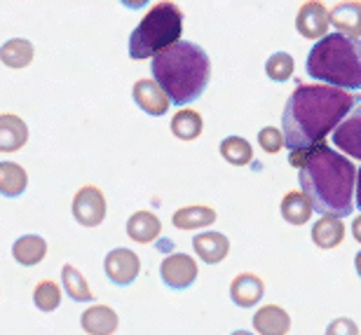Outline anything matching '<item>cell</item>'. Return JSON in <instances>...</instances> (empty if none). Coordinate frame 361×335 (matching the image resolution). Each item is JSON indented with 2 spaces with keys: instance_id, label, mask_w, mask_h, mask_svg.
<instances>
[{
  "instance_id": "d6986e66",
  "label": "cell",
  "mask_w": 361,
  "mask_h": 335,
  "mask_svg": "<svg viewBox=\"0 0 361 335\" xmlns=\"http://www.w3.org/2000/svg\"><path fill=\"white\" fill-rule=\"evenodd\" d=\"M12 256L19 265L33 267L47 256V242L38 235H24L12 244Z\"/></svg>"
},
{
  "instance_id": "e0dca14e",
  "label": "cell",
  "mask_w": 361,
  "mask_h": 335,
  "mask_svg": "<svg viewBox=\"0 0 361 335\" xmlns=\"http://www.w3.org/2000/svg\"><path fill=\"white\" fill-rule=\"evenodd\" d=\"M162 223L153 211H136L127 221V235L134 239L136 244H150L160 237Z\"/></svg>"
},
{
  "instance_id": "d590c367",
  "label": "cell",
  "mask_w": 361,
  "mask_h": 335,
  "mask_svg": "<svg viewBox=\"0 0 361 335\" xmlns=\"http://www.w3.org/2000/svg\"><path fill=\"white\" fill-rule=\"evenodd\" d=\"M230 335H254V333H251V331H233Z\"/></svg>"
},
{
  "instance_id": "f546056e",
  "label": "cell",
  "mask_w": 361,
  "mask_h": 335,
  "mask_svg": "<svg viewBox=\"0 0 361 335\" xmlns=\"http://www.w3.org/2000/svg\"><path fill=\"white\" fill-rule=\"evenodd\" d=\"M258 143H261V148L265 152L274 155V152H279L281 145H284V134L274 127H263L261 132H258Z\"/></svg>"
},
{
  "instance_id": "1f68e13d",
  "label": "cell",
  "mask_w": 361,
  "mask_h": 335,
  "mask_svg": "<svg viewBox=\"0 0 361 335\" xmlns=\"http://www.w3.org/2000/svg\"><path fill=\"white\" fill-rule=\"evenodd\" d=\"M120 3L129 7V10H141V7H146L150 0H120Z\"/></svg>"
},
{
  "instance_id": "5b68a950",
  "label": "cell",
  "mask_w": 361,
  "mask_h": 335,
  "mask_svg": "<svg viewBox=\"0 0 361 335\" xmlns=\"http://www.w3.org/2000/svg\"><path fill=\"white\" fill-rule=\"evenodd\" d=\"M183 33V12L180 7L164 0L150 7V12L139 21L129 35V56L134 61L150 59L178 42Z\"/></svg>"
},
{
  "instance_id": "52a82bcc",
  "label": "cell",
  "mask_w": 361,
  "mask_h": 335,
  "mask_svg": "<svg viewBox=\"0 0 361 335\" xmlns=\"http://www.w3.org/2000/svg\"><path fill=\"white\" fill-rule=\"evenodd\" d=\"M160 276L169 288L183 291L190 288L195 279H197V263L188 256V253H171L162 260Z\"/></svg>"
},
{
  "instance_id": "8fae6325",
  "label": "cell",
  "mask_w": 361,
  "mask_h": 335,
  "mask_svg": "<svg viewBox=\"0 0 361 335\" xmlns=\"http://www.w3.org/2000/svg\"><path fill=\"white\" fill-rule=\"evenodd\" d=\"M334 143L341 152L361 162V104L338 125L334 132Z\"/></svg>"
},
{
  "instance_id": "cb8c5ba5",
  "label": "cell",
  "mask_w": 361,
  "mask_h": 335,
  "mask_svg": "<svg viewBox=\"0 0 361 335\" xmlns=\"http://www.w3.org/2000/svg\"><path fill=\"white\" fill-rule=\"evenodd\" d=\"M61 284H63V291L68 293L71 300H75V303H92L94 300V293H92L90 284H87V279H85L82 272L78 267L63 265Z\"/></svg>"
},
{
  "instance_id": "30bf717a",
  "label": "cell",
  "mask_w": 361,
  "mask_h": 335,
  "mask_svg": "<svg viewBox=\"0 0 361 335\" xmlns=\"http://www.w3.org/2000/svg\"><path fill=\"white\" fill-rule=\"evenodd\" d=\"M132 97L136 101V106H139L143 113L153 115V118H162V115H167L169 104H171L167 92H164L155 80H139L132 90Z\"/></svg>"
},
{
  "instance_id": "7a4b0ae2",
  "label": "cell",
  "mask_w": 361,
  "mask_h": 335,
  "mask_svg": "<svg viewBox=\"0 0 361 335\" xmlns=\"http://www.w3.org/2000/svg\"><path fill=\"white\" fill-rule=\"evenodd\" d=\"M359 171L343 152L319 145L307 155L298 169L300 190L305 193L314 211L324 216H352L357 202Z\"/></svg>"
},
{
  "instance_id": "ba28073f",
  "label": "cell",
  "mask_w": 361,
  "mask_h": 335,
  "mask_svg": "<svg viewBox=\"0 0 361 335\" xmlns=\"http://www.w3.org/2000/svg\"><path fill=\"white\" fill-rule=\"evenodd\" d=\"M104 269L115 286H129L141 272V260L129 249H113L104 260Z\"/></svg>"
},
{
  "instance_id": "ffe728a7",
  "label": "cell",
  "mask_w": 361,
  "mask_h": 335,
  "mask_svg": "<svg viewBox=\"0 0 361 335\" xmlns=\"http://www.w3.org/2000/svg\"><path fill=\"white\" fill-rule=\"evenodd\" d=\"M345 239V225L341 223V218L336 216H324L312 225V242L319 249H336L341 246Z\"/></svg>"
},
{
  "instance_id": "e575fe53",
  "label": "cell",
  "mask_w": 361,
  "mask_h": 335,
  "mask_svg": "<svg viewBox=\"0 0 361 335\" xmlns=\"http://www.w3.org/2000/svg\"><path fill=\"white\" fill-rule=\"evenodd\" d=\"M355 267H357V274L361 276V251L357 253V258H355Z\"/></svg>"
},
{
  "instance_id": "5bb4252c",
  "label": "cell",
  "mask_w": 361,
  "mask_h": 335,
  "mask_svg": "<svg viewBox=\"0 0 361 335\" xmlns=\"http://www.w3.org/2000/svg\"><path fill=\"white\" fill-rule=\"evenodd\" d=\"M251 322L258 335H286L291 331V317L279 305H263Z\"/></svg>"
},
{
  "instance_id": "4fadbf2b",
  "label": "cell",
  "mask_w": 361,
  "mask_h": 335,
  "mask_svg": "<svg viewBox=\"0 0 361 335\" xmlns=\"http://www.w3.org/2000/svg\"><path fill=\"white\" fill-rule=\"evenodd\" d=\"M331 26L336 33L350 35V38H361V3L359 0H345L338 3L334 10L329 12Z\"/></svg>"
},
{
  "instance_id": "7c38bea8",
  "label": "cell",
  "mask_w": 361,
  "mask_h": 335,
  "mask_svg": "<svg viewBox=\"0 0 361 335\" xmlns=\"http://www.w3.org/2000/svg\"><path fill=\"white\" fill-rule=\"evenodd\" d=\"M265 293V284L258 274L242 272L237 274L233 284H230V298L237 307H254Z\"/></svg>"
},
{
  "instance_id": "83f0119b",
  "label": "cell",
  "mask_w": 361,
  "mask_h": 335,
  "mask_svg": "<svg viewBox=\"0 0 361 335\" xmlns=\"http://www.w3.org/2000/svg\"><path fill=\"white\" fill-rule=\"evenodd\" d=\"M33 303L40 312H54L61 305V288L59 284L52 279L38 281V286L33 291Z\"/></svg>"
},
{
  "instance_id": "6da1fadb",
  "label": "cell",
  "mask_w": 361,
  "mask_h": 335,
  "mask_svg": "<svg viewBox=\"0 0 361 335\" xmlns=\"http://www.w3.org/2000/svg\"><path fill=\"white\" fill-rule=\"evenodd\" d=\"M359 104V94H348L338 87L298 85L281 113L284 145L291 152H312Z\"/></svg>"
},
{
  "instance_id": "3957f363",
  "label": "cell",
  "mask_w": 361,
  "mask_h": 335,
  "mask_svg": "<svg viewBox=\"0 0 361 335\" xmlns=\"http://www.w3.org/2000/svg\"><path fill=\"white\" fill-rule=\"evenodd\" d=\"M153 80L167 92L174 106H185L204 94L212 80V59L195 42L178 40L150 61Z\"/></svg>"
},
{
  "instance_id": "4316f807",
  "label": "cell",
  "mask_w": 361,
  "mask_h": 335,
  "mask_svg": "<svg viewBox=\"0 0 361 335\" xmlns=\"http://www.w3.org/2000/svg\"><path fill=\"white\" fill-rule=\"evenodd\" d=\"M202 127H204V122H202V115L197 111H190V108H183V111H178L174 118H171V132H174L176 138L180 141H195L200 134H202Z\"/></svg>"
},
{
  "instance_id": "484cf974",
  "label": "cell",
  "mask_w": 361,
  "mask_h": 335,
  "mask_svg": "<svg viewBox=\"0 0 361 335\" xmlns=\"http://www.w3.org/2000/svg\"><path fill=\"white\" fill-rule=\"evenodd\" d=\"M221 157L230 162L233 166H244V164H251V159H254V150H251V143L247 138L242 136H228L223 138L221 145Z\"/></svg>"
},
{
  "instance_id": "2e32d148",
  "label": "cell",
  "mask_w": 361,
  "mask_h": 335,
  "mask_svg": "<svg viewBox=\"0 0 361 335\" xmlns=\"http://www.w3.org/2000/svg\"><path fill=\"white\" fill-rule=\"evenodd\" d=\"M192 249L197 253L200 260H204L207 265H216L221 260H226L230 253V239L221 232H200L192 239Z\"/></svg>"
},
{
  "instance_id": "9a60e30c",
  "label": "cell",
  "mask_w": 361,
  "mask_h": 335,
  "mask_svg": "<svg viewBox=\"0 0 361 335\" xmlns=\"http://www.w3.org/2000/svg\"><path fill=\"white\" fill-rule=\"evenodd\" d=\"M118 315L108 305H92L80 317V326L87 335H113L118 331Z\"/></svg>"
},
{
  "instance_id": "f1b7e54d",
  "label": "cell",
  "mask_w": 361,
  "mask_h": 335,
  "mask_svg": "<svg viewBox=\"0 0 361 335\" xmlns=\"http://www.w3.org/2000/svg\"><path fill=\"white\" fill-rule=\"evenodd\" d=\"M265 73L274 83H286L293 75V59L286 52H274L268 61H265Z\"/></svg>"
},
{
  "instance_id": "4dcf8cb0",
  "label": "cell",
  "mask_w": 361,
  "mask_h": 335,
  "mask_svg": "<svg viewBox=\"0 0 361 335\" xmlns=\"http://www.w3.org/2000/svg\"><path fill=\"white\" fill-rule=\"evenodd\" d=\"M326 335H359V326L350 317H341L326 326Z\"/></svg>"
},
{
  "instance_id": "d4e9b609",
  "label": "cell",
  "mask_w": 361,
  "mask_h": 335,
  "mask_svg": "<svg viewBox=\"0 0 361 335\" xmlns=\"http://www.w3.org/2000/svg\"><path fill=\"white\" fill-rule=\"evenodd\" d=\"M26 185H28V176L24 166L14 162H0V193L5 197H19L26 190Z\"/></svg>"
},
{
  "instance_id": "603a6c76",
  "label": "cell",
  "mask_w": 361,
  "mask_h": 335,
  "mask_svg": "<svg viewBox=\"0 0 361 335\" xmlns=\"http://www.w3.org/2000/svg\"><path fill=\"white\" fill-rule=\"evenodd\" d=\"M35 49L26 38H12L0 47V59L7 68H26L33 61Z\"/></svg>"
},
{
  "instance_id": "ac0fdd59",
  "label": "cell",
  "mask_w": 361,
  "mask_h": 335,
  "mask_svg": "<svg viewBox=\"0 0 361 335\" xmlns=\"http://www.w3.org/2000/svg\"><path fill=\"white\" fill-rule=\"evenodd\" d=\"M28 141V127L26 122L12 113L0 115V150L14 152L24 148Z\"/></svg>"
},
{
  "instance_id": "277c9868",
  "label": "cell",
  "mask_w": 361,
  "mask_h": 335,
  "mask_svg": "<svg viewBox=\"0 0 361 335\" xmlns=\"http://www.w3.org/2000/svg\"><path fill=\"white\" fill-rule=\"evenodd\" d=\"M307 75L338 90H361V38L329 33L307 54Z\"/></svg>"
},
{
  "instance_id": "7402d4cb",
  "label": "cell",
  "mask_w": 361,
  "mask_h": 335,
  "mask_svg": "<svg viewBox=\"0 0 361 335\" xmlns=\"http://www.w3.org/2000/svg\"><path fill=\"white\" fill-rule=\"evenodd\" d=\"M281 218H284L286 223L291 225H305L310 221V216H312V204H310V200L305 197V193H286L284 200H281Z\"/></svg>"
},
{
  "instance_id": "9c48e42d",
  "label": "cell",
  "mask_w": 361,
  "mask_h": 335,
  "mask_svg": "<svg viewBox=\"0 0 361 335\" xmlns=\"http://www.w3.org/2000/svg\"><path fill=\"white\" fill-rule=\"evenodd\" d=\"M329 24H331L329 10L319 0H307L305 5H300L298 14H295V28H298V33L302 38H310V40L326 38Z\"/></svg>"
},
{
  "instance_id": "836d02e7",
  "label": "cell",
  "mask_w": 361,
  "mask_h": 335,
  "mask_svg": "<svg viewBox=\"0 0 361 335\" xmlns=\"http://www.w3.org/2000/svg\"><path fill=\"white\" fill-rule=\"evenodd\" d=\"M357 209L361 211V169H359V178H357Z\"/></svg>"
},
{
  "instance_id": "d6a6232c",
  "label": "cell",
  "mask_w": 361,
  "mask_h": 335,
  "mask_svg": "<svg viewBox=\"0 0 361 335\" xmlns=\"http://www.w3.org/2000/svg\"><path fill=\"white\" fill-rule=\"evenodd\" d=\"M352 235H355V239L361 244V216H357V221L352 223Z\"/></svg>"
},
{
  "instance_id": "8992f818",
  "label": "cell",
  "mask_w": 361,
  "mask_h": 335,
  "mask_svg": "<svg viewBox=\"0 0 361 335\" xmlns=\"http://www.w3.org/2000/svg\"><path fill=\"white\" fill-rule=\"evenodd\" d=\"M73 218L85 228H97L106 218V197L97 185H82L73 197Z\"/></svg>"
},
{
  "instance_id": "44dd1931",
  "label": "cell",
  "mask_w": 361,
  "mask_h": 335,
  "mask_svg": "<svg viewBox=\"0 0 361 335\" xmlns=\"http://www.w3.org/2000/svg\"><path fill=\"white\" fill-rule=\"evenodd\" d=\"M216 211L204 204H192V207H180L174 214V225L178 230H202L207 225H214Z\"/></svg>"
}]
</instances>
